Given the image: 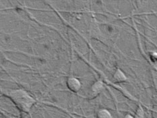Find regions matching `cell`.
<instances>
[{
	"label": "cell",
	"instance_id": "cell-1",
	"mask_svg": "<svg viewBox=\"0 0 157 118\" xmlns=\"http://www.w3.org/2000/svg\"><path fill=\"white\" fill-rule=\"evenodd\" d=\"M3 94L11 99L16 107L22 113H30L32 108L36 103L35 98L22 89L6 90Z\"/></svg>",
	"mask_w": 157,
	"mask_h": 118
},
{
	"label": "cell",
	"instance_id": "cell-2",
	"mask_svg": "<svg viewBox=\"0 0 157 118\" xmlns=\"http://www.w3.org/2000/svg\"><path fill=\"white\" fill-rule=\"evenodd\" d=\"M105 89V84L103 81L97 80L90 86L88 90L87 97L88 99H94L101 93Z\"/></svg>",
	"mask_w": 157,
	"mask_h": 118
},
{
	"label": "cell",
	"instance_id": "cell-3",
	"mask_svg": "<svg viewBox=\"0 0 157 118\" xmlns=\"http://www.w3.org/2000/svg\"><path fill=\"white\" fill-rule=\"evenodd\" d=\"M67 89L72 93L79 92L82 88V83L79 79L74 76H70L66 81Z\"/></svg>",
	"mask_w": 157,
	"mask_h": 118
},
{
	"label": "cell",
	"instance_id": "cell-4",
	"mask_svg": "<svg viewBox=\"0 0 157 118\" xmlns=\"http://www.w3.org/2000/svg\"><path fill=\"white\" fill-rule=\"evenodd\" d=\"M112 78L113 81L115 83H124L127 82L128 80L125 73L119 67L116 68L113 74Z\"/></svg>",
	"mask_w": 157,
	"mask_h": 118
},
{
	"label": "cell",
	"instance_id": "cell-5",
	"mask_svg": "<svg viewBox=\"0 0 157 118\" xmlns=\"http://www.w3.org/2000/svg\"><path fill=\"white\" fill-rule=\"evenodd\" d=\"M96 118H113L111 113L107 109H100L98 110L96 115Z\"/></svg>",
	"mask_w": 157,
	"mask_h": 118
},
{
	"label": "cell",
	"instance_id": "cell-6",
	"mask_svg": "<svg viewBox=\"0 0 157 118\" xmlns=\"http://www.w3.org/2000/svg\"><path fill=\"white\" fill-rule=\"evenodd\" d=\"M134 116V118H144L145 117L144 108L142 107V106L140 104L138 105Z\"/></svg>",
	"mask_w": 157,
	"mask_h": 118
},
{
	"label": "cell",
	"instance_id": "cell-7",
	"mask_svg": "<svg viewBox=\"0 0 157 118\" xmlns=\"http://www.w3.org/2000/svg\"><path fill=\"white\" fill-rule=\"evenodd\" d=\"M149 56L152 62H156V61H157V52L151 51L149 52Z\"/></svg>",
	"mask_w": 157,
	"mask_h": 118
},
{
	"label": "cell",
	"instance_id": "cell-8",
	"mask_svg": "<svg viewBox=\"0 0 157 118\" xmlns=\"http://www.w3.org/2000/svg\"><path fill=\"white\" fill-rule=\"evenodd\" d=\"M124 118H134V116L130 113H127L124 116Z\"/></svg>",
	"mask_w": 157,
	"mask_h": 118
},
{
	"label": "cell",
	"instance_id": "cell-9",
	"mask_svg": "<svg viewBox=\"0 0 157 118\" xmlns=\"http://www.w3.org/2000/svg\"><path fill=\"white\" fill-rule=\"evenodd\" d=\"M155 70L156 71V72H157V67H155Z\"/></svg>",
	"mask_w": 157,
	"mask_h": 118
}]
</instances>
